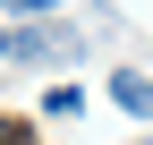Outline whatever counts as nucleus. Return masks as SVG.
Returning a JSON list of instances; mask_svg holds the SVG:
<instances>
[{
  "mask_svg": "<svg viewBox=\"0 0 153 145\" xmlns=\"http://www.w3.org/2000/svg\"><path fill=\"white\" fill-rule=\"evenodd\" d=\"M111 102L136 111V120H153V77H145V68H111Z\"/></svg>",
  "mask_w": 153,
  "mask_h": 145,
  "instance_id": "f03ea898",
  "label": "nucleus"
},
{
  "mask_svg": "<svg viewBox=\"0 0 153 145\" xmlns=\"http://www.w3.org/2000/svg\"><path fill=\"white\" fill-rule=\"evenodd\" d=\"M43 111H51V120H76V111H85V94H76V85H51V94H43Z\"/></svg>",
  "mask_w": 153,
  "mask_h": 145,
  "instance_id": "7ed1b4c3",
  "label": "nucleus"
},
{
  "mask_svg": "<svg viewBox=\"0 0 153 145\" xmlns=\"http://www.w3.org/2000/svg\"><path fill=\"white\" fill-rule=\"evenodd\" d=\"M76 51H85L76 26H43V17L34 26H9V60H76Z\"/></svg>",
  "mask_w": 153,
  "mask_h": 145,
  "instance_id": "f257e3e1",
  "label": "nucleus"
},
{
  "mask_svg": "<svg viewBox=\"0 0 153 145\" xmlns=\"http://www.w3.org/2000/svg\"><path fill=\"white\" fill-rule=\"evenodd\" d=\"M9 9H17V17H51L60 0H9Z\"/></svg>",
  "mask_w": 153,
  "mask_h": 145,
  "instance_id": "20e7f679",
  "label": "nucleus"
},
{
  "mask_svg": "<svg viewBox=\"0 0 153 145\" xmlns=\"http://www.w3.org/2000/svg\"><path fill=\"white\" fill-rule=\"evenodd\" d=\"M0 145H34V137H26V120H0Z\"/></svg>",
  "mask_w": 153,
  "mask_h": 145,
  "instance_id": "39448f33",
  "label": "nucleus"
}]
</instances>
